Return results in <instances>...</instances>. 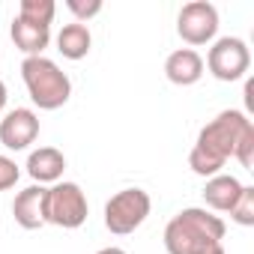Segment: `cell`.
I'll return each mask as SVG.
<instances>
[{"instance_id": "obj_1", "label": "cell", "mask_w": 254, "mask_h": 254, "mask_svg": "<svg viewBox=\"0 0 254 254\" xmlns=\"http://www.w3.org/2000/svg\"><path fill=\"white\" fill-rule=\"evenodd\" d=\"M251 126V117L245 111L227 108L221 114H215L203 129L197 132V141L189 153V168L197 177H215L221 174V168L227 165V159H233L236 144L242 138V132Z\"/></svg>"}, {"instance_id": "obj_2", "label": "cell", "mask_w": 254, "mask_h": 254, "mask_svg": "<svg viewBox=\"0 0 254 254\" xmlns=\"http://www.w3.org/2000/svg\"><path fill=\"white\" fill-rule=\"evenodd\" d=\"M224 233L227 224L221 221V215L203 206H186L168 221L162 239L168 254H209L221 248Z\"/></svg>"}, {"instance_id": "obj_3", "label": "cell", "mask_w": 254, "mask_h": 254, "mask_svg": "<svg viewBox=\"0 0 254 254\" xmlns=\"http://www.w3.org/2000/svg\"><path fill=\"white\" fill-rule=\"evenodd\" d=\"M21 81L27 87L30 102L39 111H57L69 102L72 96V81L69 75L51 60V57H24L21 60Z\"/></svg>"}, {"instance_id": "obj_4", "label": "cell", "mask_w": 254, "mask_h": 254, "mask_svg": "<svg viewBox=\"0 0 254 254\" xmlns=\"http://www.w3.org/2000/svg\"><path fill=\"white\" fill-rule=\"evenodd\" d=\"M150 209H153V197L150 191L132 186V189H120L117 194L108 197L105 203V227L114 233V236H129L135 233L147 218H150Z\"/></svg>"}, {"instance_id": "obj_5", "label": "cell", "mask_w": 254, "mask_h": 254, "mask_svg": "<svg viewBox=\"0 0 254 254\" xmlns=\"http://www.w3.org/2000/svg\"><path fill=\"white\" fill-rule=\"evenodd\" d=\"M87 215H90V203L78 183L60 180L45 189V224L75 230L87 221Z\"/></svg>"}, {"instance_id": "obj_6", "label": "cell", "mask_w": 254, "mask_h": 254, "mask_svg": "<svg viewBox=\"0 0 254 254\" xmlns=\"http://www.w3.org/2000/svg\"><path fill=\"white\" fill-rule=\"evenodd\" d=\"M203 66L209 69V75H212L215 81H224V84L239 81V78H245L248 69H251V48H248V42L239 39V36H221V39L212 42V48H209Z\"/></svg>"}, {"instance_id": "obj_7", "label": "cell", "mask_w": 254, "mask_h": 254, "mask_svg": "<svg viewBox=\"0 0 254 254\" xmlns=\"http://www.w3.org/2000/svg\"><path fill=\"white\" fill-rule=\"evenodd\" d=\"M177 33L186 45H209L218 33V9L209 0H191L177 15Z\"/></svg>"}, {"instance_id": "obj_8", "label": "cell", "mask_w": 254, "mask_h": 254, "mask_svg": "<svg viewBox=\"0 0 254 254\" xmlns=\"http://www.w3.org/2000/svg\"><path fill=\"white\" fill-rule=\"evenodd\" d=\"M39 138V117L33 108H12L0 120V144L12 153L27 150Z\"/></svg>"}, {"instance_id": "obj_9", "label": "cell", "mask_w": 254, "mask_h": 254, "mask_svg": "<svg viewBox=\"0 0 254 254\" xmlns=\"http://www.w3.org/2000/svg\"><path fill=\"white\" fill-rule=\"evenodd\" d=\"M12 218L24 230H39L45 224V186H27L12 200Z\"/></svg>"}, {"instance_id": "obj_10", "label": "cell", "mask_w": 254, "mask_h": 254, "mask_svg": "<svg viewBox=\"0 0 254 254\" xmlns=\"http://www.w3.org/2000/svg\"><path fill=\"white\" fill-rule=\"evenodd\" d=\"M203 57L194 48H177L165 60V78L177 87H191L203 78Z\"/></svg>"}, {"instance_id": "obj_11", "label": "cell", "mask_w": 254, "mask_h": 254, "mask_svg": "<svg viewBox=\"0 0 254 254\" xmlns=\"http://www.w3.org/2000/svg\"><path fill=\"white\" fill-rule=\"evenodd\" d=\"M27 174L36 186H54L63 180V171H66V156L57 150V147H39L27 156Z\"/></svg>"}, {"instance_id": "obj_12", "label": "cell", "mask_w": 254, "mask_h": 254, "mask_svg": "<svg viewBox=\"0 0 254 254\" xmlns=\"http://www.w3.org/2000/svg\"><path fill=\"white\" fill-rule=\"evenodd\" d=\"M239 194H242V183L233 174H215L203 186V209H209V212H230Z\"/></svg>"}, {"instance_id": "obj_13", "label": "cell", "mask_w": 254, "mask_h": 254, "mask_svg": "<svg viewBox=\"0 0 254 254\" xmlns=\"http://www.w3.org/2000/svg\"><path fill=\"white\" fill-rule=\"evenodd\" d=\"M9 36L15 42V48L24 54V57H42V51L48 48L51 42V27H42V24H30L24 18H12L9 24Z\"/></svg>"}, {"instance_id": "obj_14", "label": "cell", "mask_w": 254, "mask_h": 254, "mask_svg": "<svg viewBox=\"0 0 254 254\" xmlns=\"http://www.w3.org/2000/svg\"><path fill=\"white\" fill-rule=\"evenodd\" d=\"M93 48V33L87 24H63L60 33H57V51L66 57V60H84Z\"/></svg>"}, {"instance_id": "obj_15", "label": "cell", "mask_w": 254, "mask_h": 254, "mask_svg": "<svg viewBox=\"0 0 254 254\" xmlns=\"http://www.w3.org/2000/svg\"><path fill=\"white\" fill-rule=\"evenodd\" d=\"M54 15H57V3H54V0H21V3H18V18H24L30 24L51 27Z\"/></svg>"}, {"instance_id": "obj_16", "label": "cell", "mask_w": 254, "mask_h": 254, "mask_svg": "<svg viewBox=\"0 0 254 254\" xmlns=\"http://www.w3.org/2000/svg\"><path fill=\"white\" fill-rule=\"evenodd\" d=\"M230 218L239 227H251L254 224V186H242V194L236 197V203L230 209Z\"/></svg>"}, {"instance_id": "obj_17", "label": "cell", "mask_w": 254, "mask_h": 254, "mask_svg": "<svg viewBox=\"0 0 254 254\" xmlns=\"http://www.w3.org/2000/svg\"><path fill=\"white\" fill-rule=\"evenodd\" d=\"M233 159H236L245 171H254V123L242 132V138H239V144H236Z\"/></svg>"}, {"instance_id": "obj_18", "label": "cell", "mask_w": 254, "mask_h": 254, "mask_svg": "<svg viewBox=\"0 0 254 254\" xmlns=\"http://www.w3.org/2000/svg\"><path fill=\"white\" fill-rule=\"evenodd\" d=\"M66 9L75 15L78 24H87L90 18L102 12V0H66Z\"/></svg>"}, {"instance_id": "obj_19", "label": "cell", "mask_w": 254, "mask_h": 254, "mask_svg": "<svg viewBox=\"0 0 254 254\" xmlns=\"http://www.w3.org/2000/svg\"><path fill=\"white\" fill-rule=\"evenodd\" d=\"M18 177H21V168H18V165H15L9 156H0V191H9V189H15Z\"/></svg>"}, {"instance_id": "obj_20", "label": "cell", "mask_w": 254, "mask_h": 254, "mask_svg": "<svg viewBox=\"0 0 254 254\" xmlns=\"http://www.w3.org/2000/svg\"><path fill=\"white\" fill-rule=\"evenodd\" d=\"M96 254H129L126 248H120V245H108V248H99Z\"/></svg>"}, {"instance_id": "obj_21", "label": "cell", "mask_w": 254, "mask_h": 254, "mask_svg": "<svg viewBox=\"0 0 254 254\" xmlns=\"http://www.w3.org/2000/svg\"><path fill=\"white\" fill-rule=\"evenodd\" d=\"M6 99H9V93H6V84H3V78H0V114H3V108H6Z\"/></svg>"}, {"instance_id": "obj_22", "label": "cell", "mask_w": 254, "mask_h": 254, "mask_svg": "<svg viewBox=\"0 0 254 254\" xmlns=\"http://www.w3.org/2000/svg\"><path fill=\"white\" fill-rule=\"evenodd\" d=\"M209 254H224V248H215V251H209Z\"/></svg>"}]
</instances>
